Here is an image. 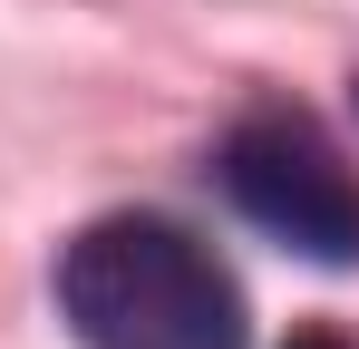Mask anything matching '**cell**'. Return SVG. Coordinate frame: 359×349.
<instances>
[{
  "instance_id": "obj_2",
  "label": "cell",
  "mask_w": 359,
  "mask_h": 349,
  "mask_svg": "<svg viewBox=\"0 0 359 349\" xmlns=\"http://www.w3.org/2000/svg\"><path fill=\"white\" fill-rule=\"evenodd\" d=\"M224 194H233L272 242H292L311 262H359V174L340 165V146L292 107H262L224 136Z\"/></svg>"
},
{
  "instance_id": "obj_3",
  "label": "cell",
  "mask_w": 359,
  "mask_h": 349,
  "mask_svg": "<svg viewBox=\"0 0 359 349\" xmlns=\"http://www.w3.org/2000/svg\"><path fill=\"white\" fill-rule=\"evenodd\" d=\"M292 349H350V340H340V330H301Z\"/></svg>"
},
{
  "instance_id": "obj_1",
  "label": "cell",
  "mask_w": 359,
  "mask_h": 349,
  "mask_svg": "<svg viewBox=\"0 0 359 349\" xmlns=\"http://www.w3.org/2000/svg\"><path fill=\"white\" fill-rule=\"evenodd\" d=\"M59 310L88 349H243L233 272L156 214H107L59 252Z\"/></svg>"
}]
</instances>
